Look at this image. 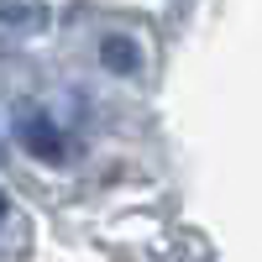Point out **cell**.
Instances as JSON below:
<instances>
[{"label": "cell", "instance_id": "obj_1", "mask_svg": "<svg viewBox=\"0 0 262 262\" xmlns=\"http://www.w3.org/2000/svg\"><path fill=\"white\" fill-rule=\"evenodd\" d=\"M27 142L37 147V158H58V131H48V126H42L37 116L27 121Z\"/></svg>", "mask_w": 262, "mask_h": 262}, {"label": "cell", "instance_id": "obj_2", "mask_svg": "<svg viewBox=\"0 0 262 262\" xmlns=\"http://www.w3.org/2000/svg\"><path fill=\"white\" fill-rule=\"evenodd\" d=\"M0 215H6V194H0Z\"/></svg>", "mask_w": 262, "mask_h": 262}]
</instances>
